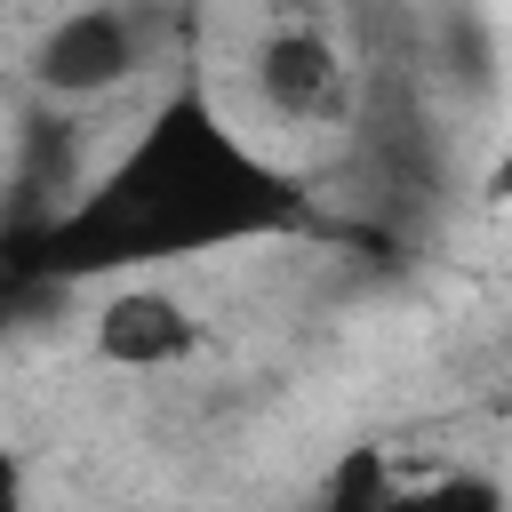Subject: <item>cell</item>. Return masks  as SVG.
<instances>
[{
	"label": "cell",
	"instance_id": "1",
	"mask_svg": "<svg viewBox=\"0 0 512 512\" xmlns=\"http://www.w3.org/2000/svg\"><path fill=\"white\" fill-rule=\"evenodd\" d=\"M312 224V192L264 160L200 80L168 88L136 144L48 216L40 232V272L56 280H96V272H152L248 240H280Z\"/></svg>",
	"mask_w": 512,
	"mask_h": 512
},
{
	"label": "cell",
	"instance_id": "2",
	"mask_svg": "<svg viewBox=\"0 0 512 512\" xmlns=\"http://www.w3.org/2000/svg\"><path fill=\"white\" fill-rule=\"evenodd\" d=\"M152 56V24L136 0H88V8H64L40 40H32V88L48 104H88L120 80H136Z\"/></svg>",
	"mask_w": 512,
	"mask_h": 512
},
{
	"label": "cell",
	"instance_id": "3",
	"mask_svg": "<svg viewBox=\"0 0 512 512\" xmlns=\"http://www.w3.org/2000/svg\"><path fill=\"white\" fill-rule=\"evenodd\" d=\"M248 80H256V104L272 120H288V128H320V120L352 112V64H344V48L320 24L264 32L256 56H248Z\"/></svg>",
	"mask_w": 512,
	"mask_h": 512
},
{
	"label": "cell",
	"instance_id": "4",
	"mask_svg": "<svg viewBox=\"0 0 512 512\" xmlns=\"http://www.w3.org/2000/svg\"><path fill=\"white\" fill-rule=\"evenodd\" d=\"M88 336H96V360L104 368L152 376V368H184L200 352V312L176 288H160V280H128V288H112L96 304Z\"/></svg>",
	"mask_w": 512,
	"mask_h": 512
},
{
	"label": "cell",
	"instance_id": "5",
	"mask_svg": "<svg viewBox=\"0 0 512 512\" xmlns=\"http://www.w3.org/2000/svg\"><path fill=\"white\" fill-rule=\"evenodd\" d=\"M392 488H400V472H392V456H384V448H344V456L328 464V480H320V504H312V512H384V504H392Z\"/></svg>",
	"mask_w": 512,
	"mask_h": 512
},
{
	"label": "cell",
	"instance_id": "6",
	"mask_svg": "<svg viewBox=\"0 0 512 512\" xmlns=\"http://www.w3.org/2000/svg\"><path fill=\"white\" fill-rule=\"evenodd\" d=\"M384 512H504V480L496 472H472V464H448L416 488H392Z\"/></svg>",
	"mask_w": 512,
	"mask_h": 512
},
{
	"label": "cell",
	"instance_id": "7",
	"mask_svg": "<svg viewBox=\"0 0 512 512\" xmlns=\"http://www.w3.org/2000/svg\"><path fill=\"white\" fill-rule=\"evenodd\" d=\"M0 512H32V472L8 440H0Z\"/></svg>",
	"mask_w": 512,
	"mask_h": 512
}]
</instances>
